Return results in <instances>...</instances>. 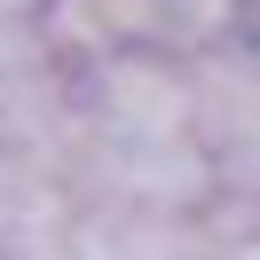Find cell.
I'll list each match as a JSON object with an SVG mask.
<instances>
[{"label": "cell", "mask_w": 260, "mask_h": 260, "mask_svg": "<svg viewBox=\"0 0 260 260\" xmlns=\"http://www.w3.org/2000/svg\"><path fill=\"white\" fill-rule=\"evenodd\" d=\"M197 95V150L221 189L260 197V55L252 48H205L189 63Z\"/></svg>", "instance_id": "6da1fadb"}, {"label": "cell", "mask_w": 260, "mask_h": 260, "mask_svg": "<svg viewBox=\"0 0 260 260\" xmlns=\"http://www.w3.org/2000/svg\"><path fill=\"white\" fill-rule=\"evenodd\" d=\"M244 32H252V40H244V48L260 55V0H244Z\"/></svg>", "instance_id": "7a4b0ae2"}]
</instances>
